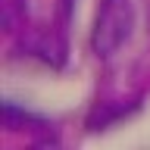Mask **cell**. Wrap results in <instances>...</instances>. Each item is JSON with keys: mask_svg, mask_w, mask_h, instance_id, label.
Wrapping results in <instances>:
<instances>
[{"mask_svg": "<svg viewBox=\"0 0 150 150\" xmlns=\"http://www.w3.org/2000/svg\"><path fill=\"white\" fill-rule=\"evenodd\" d=\"M131 31H134V3L131 0H100L91 28V50L106 59L128 44Z\"/></svg>", "mask_w": 150, "mask_h": 150, "instance_id": "6da1fadb", "label": "cell"}, {"mask_svg": "<svg viewBox=\"0 0 150 150\" xmlns=\"http://www.w3.org/2000/svg\"><path fill=\"white\" fill-rule=\"evenodd\" d=\"M141 100H119V103H97L88 116V131H106L110 125L128 119L131 112H138Z\"/></svg>", "mask_w": 150, "mask_h": 150, "instance_id": "7a4b0ae2", "label": "cell"}, {"mask_svg": "<svg viewBox=\"0 0 150 150\" xmlns=\"http://www.w3.org/2000/svg\"><path fill=\"white\" fill-rule=\"evenodd\" d=\"M28 50L35 56H41V59H47V63H53V66H63V59H66V44L56 41V38H38V41L28 44Z\"/></svg>", "mask_w": 150, "mask_h": 150, "instance_id": "3957f363", "label": "cell"}, {"mask_svg": "<svg viewBox=\"0 0 150 150\" xmlns=\"http://www.w3.org/2000/svg\"><path fill=\"white\" fill-rule=\"evenodd\" d=\"M3 125L6 128H22V125H44V119L41 116H35V112L28 110H19L13 100L3 103Z\"/></svg>", "mask_w": 150, "mask_h": 150, "instance_id": "277c9868", "label": "cell"}]
</instances>
